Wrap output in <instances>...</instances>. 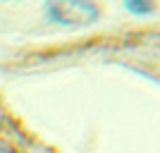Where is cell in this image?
Segmentation results:
<instances>
[{"label":"cell","instance_id":"cell-2","mask_svg":"<svg viewBox=\"0 0 160 153\" xmlns=\"http://www.w3.org/2000/svg\"><path fill=\"white\" fill-rule=\"evenodd\" d=\"M124 7L136 17H146L155 12V0H124Z\"/></svg>","mask_w":160,"mask_h":153},{"label":"cell","instance_id":"cell-3","mask_svg":"<svg viewBox=\"0 0 160 153\" xmlns=\"http://www.w3.org/2000/svg\"><path fill=\"white\" fill-rule=\"evenodd\" d=\"M0 153H17V151H14L12 146H7L5 141H0Z\"/></svg>","mask_w":160,"mask_h":153},{"label":"cell","instance_id":"cell-1","mask_svg":"<svg viewBox=\"0 0 160 153\" xmlns=\"http://www.w3.org/2000/svg\"><path fill=\"white\" fill-rule=\"evenodd\" d=\"M46 14L60 27L79 29L98 22L100 7L93 0H46Z\"/></svg>","mask_w":160,"mask_h":153}]
</instances>
